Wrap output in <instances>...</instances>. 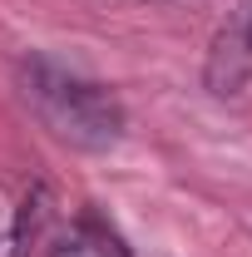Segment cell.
<instances>
[{
    "label": "cell",
    "mask_w": 252,
    "mask_h": 257,
    "mask_svg": "<svg viewBox=\"0 0 252 257\" xmlns=\"http://www.w3.org/2000/svg\"><path fill=\"white\" fill-rule=\"evenodd\" d=\"M15 89L25 99V109L35 114V124L50 139H60L64 149L104 154L129 128V114L109 84H99L50 55H25L15 64Z\"/></svg>",
    "instance_id": "6da1fadb"
},
{
    "label": "cell",
    "mask_w": 252,
    "mask_h": 257,
    "mask_svg": "<svg viewBox=\"0 0 252 257\" xmlns=\"http://www.w3.org/2000/svg\"><path fill=\"white\" fill-rule=\"evenodd\" d=\"M119 257H129V252H124V247H119Z\"/></svg>",
    "instance_id": "5b68a950"
},
{
    "label": "cell",
    "mask_w": 252,
    "mask_h": 257,
    "mask_svg": "<svg viewBox=\"0 0 252 257\" xmlns=\"http://www.w3.org/2000/svg\"><path fill=\"white\" fill-rule=\"evenodd\" d=\"M45 218V188H35L20 198V208H15V218L0 227V257H20L25 252V242L35 237V227Z\"/></svg>",
    "instance_id": "3957f363"
},
{
    "label": "cell",
    "mask_w": 252,
    "mask_h": 257,
    "mask_svg": "<svg viewBox=\"0 0 252 257\" xmlns=\"http://www.w3.org/2000/svg\"><path fill=\"white\" fill-rule=\"evenodd\" d=\"M252 84V0H242L213 40H208V60H203V89L218 99H232Z\"/></svg>",
    "instance_id": "7a4b0ae2"
},
{
    "label": "cell",
    "mask_w": 252,
    "mask_h": 257,
    "mask_svg": "<svg viewBox=\"0 0 252 257\" xmlns=\"http://www.w3.org/2000/svg\"><path fill=\"white\" fill-rule=\"evenodd\" d=\"M50 257H119V242H109V232L79 227V232H74V237H64Z\"/></svg>",
    "instance_id": "277c9868"
}]
</instances>
